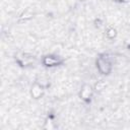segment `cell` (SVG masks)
Segmentation results:
<instances>
[{"label": "cell", "instance_id": "cell-1", "mask_svg": "<svg viewBox=\"0 0 130 130\" xmlns=\"http://www.w3.org/2000/svg\"><path fill=\"white\" fill-rule=\"evenodd\" d=\"M96 66H98L99 71L102 74H109L112 70V63H111L109 57H107L106 55L99 57V59L96 61Z\"/></svg>", "mask_w": 130, "mask_h": 130}, {"label": "cell", "instance_id": "cell-2", "mask_svg": "<svg viewBox=\"0 0 130 130\" xmlns=\"http://www.w3.org/2000/svg\"><path fill=\"white\" fill-rule=\"evenodd\" d=\"M61 63H62V59L58 56H55V55H47L43 58V64L45 66H48V67L57 66Z\"/></svg>", "mask_w": 130, "mask_h": 130}, {"label": "cell", "instance_id": "cell-3", "mask_svg": "<svg viewBox=\"0 0 130 130\" xmlns=\"http://www.w3.org/2000/svg\"><path fill=\"white\" fill-rule=\"evenodd\" d=\"M43 94V85H41L40 83H35L31 87V95L35 99H39L41 98Z\"/></svg>", "mask_w": 130, "mask_h": 130}, {"label": "cell", "instance_id": "cell-4", "mask_svg": "<svg viewBox=\"0 0 130 130\" xmlns=\"http://www.w3.org/2000/svg\"><path fill=\"white\" fill-rule=\"evenodd\" d=\"M80 96L83 100H88L91 96V88H90L89 85H84L83 86V88L81 89V92H80Z\"/></svg>", "mask_w": 130, "mask_h": 130}, {"label": "cell", "instance_id": "cell-5", "mask_svg": "<svg viewBox=\"0 0 130 130\" xmlns=\"http://www.w3.org/2000/svg\"><path fill=\"white\" fill-rule=\"evenodd\" d=\"M106 35H107V37L109 39H114L116 37V35H117V31H116V29L114 27H110V28H108Z\"/></svg>", "mask_w": 130, "mask_h": 130}]
</instances>
